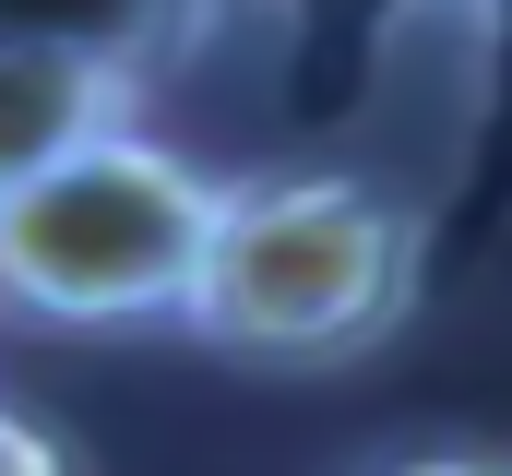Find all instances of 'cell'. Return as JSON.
Returning <instances> with one entry per match:
<instances>
[{"instance_id":"6da1fadb","label":"cell","mask_w":512,"mask_h":476,"mask_svg":"<svg viewBox=\"0 0 512 476\" xmlns=\"http://www.w3.org/2000/svg\"><path fill=\"white\" fill-rule=\"evenodd\" d=\"M417 298H429V191L382 167H274L227 179V227L179 334L274 381H322L393 346Z\"/></svg>"},{"instance_id":"7a4b0ae2","label":"cell","mask_w":512,"mask_h":476,"mask_svg":"<svg viewBox=\"0 0 512 476\" xmlns=\"http://www.w3.org/2000/svg\"><path fill=\"white\" fill-rule=\"evenodd\" d=\"M227 227V179L155 131H108L0 191V310L36 334H179Z\"/></svg>"},{"instance_id":"3957f363","label":"cell","mask_w":512,"mask_h":476,"mask_svg":"<svg viewBox=\"0 0 512 476\" xmlns=\"http://www.w3.org/2000/svg\"><path fill=\"white\" fill-rule=\"evenodd\" d=\"M131 108H143V96H131L120 72H96V60H72V48L0 24V191H24V179H48L60 155L131 131Z\"/></svg>"},{"instance_id":"277c9868","label":"cell","mask_w":512,"mask_h":476,"mask_svg":"<svg viewBox=\"0 0 512 476\" xmlns=\"http://www.w3.org/2000/svg\"><path fill=\"white\" fill-rule=\"evenodd\" d=\"M227 12H239V0H0L12 36H48V48L120 72L131 96H155L167 72H191V60L215 48Z\"/></svg>"},{"instance_id":"5b68a950","label":"cell","mask_w":512,"mask_h":476,"mask_svg":"<svg viewBox=\"0 0 512 476\" xmlns=\"http://www.w3.org/2000/svg\"><path fill=\"white\" fill-rule=\"evenodd\" d=\"M441 12L465 24V155H489L512 179V0H441Z\"/></svg>"},{"instance_id":"8992f818","label":"cell","mask_w":512,"mask_h":476,"mask_svg":"<svg viewBox=\"0 0 512 476\" xmlns=\"http://www.w3.org/2000/svg\"><path fill=\"white\" fill-rule=\"evenodd\" d=\"M0 476H72V465H60V441H48L36 417H12V405H0Z\"/></svg>"},{"instance_id":"52a82bcc","label":"cell","mask_w":512,"mask_h":476,"mask_svg":"<svg viewBox=\"0 0 512 476\" xmlns=\"http://www.w3.org/2000/svg\"><path fill=\"white\" fill-rule=\"evenodd\" d=\"M382 476H512L501 453H405V465H382Z\"/></svg>"}]
</instances>
